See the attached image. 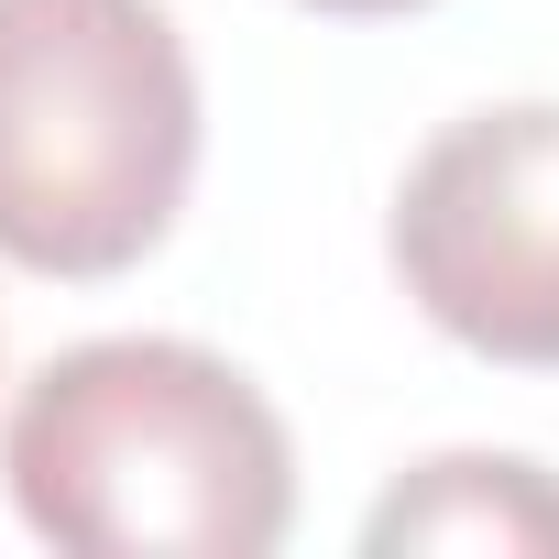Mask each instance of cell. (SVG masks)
<instances>
[{
    "label": "cell",
    "instance_id": "cell-1",
    "mask_svg": "<svg viewBox=\"0 0 559 559\" xmlns=\"http://www.w3.org/2000/svg\"><path fill=\"white\" fill-rule=\"evenodd\" d=\"M0 483L67 559H263L297 526V439L198 341H78L0 417Z\"/></svg>",
    "mask_w": 559,
    "mask_h": 559
},
{
    "label": "cell",
    "instance_id": "cell-2",
    "mask_svg": "<svg viewBox=\"0 0 559 559\" xmlns=\"http://www.w3.org/2000/svg\"><path fill=\"white\" fill-rule=\"evenodd\" d=\"M198 187V67L165 0H0V263L110 286Z\"/></svg>",
    "mask_w": 559,
    "mask_h": 559
},
{
    "label": "cell",
    "instance_id": "cell-3",
    "mask_svg": "<svg viewBox=\"0 0 559 559\" xmlns=\"http://www.w3.org/2000/svg\"><path fill=\"white\" fill-rule=\"evenodd\" d=\"M384 252L439 341L504 373H559V99L439 121L384 209Z\"/></svg>",
    "mask_w": 559,
    "mask_h": 559
},
{
    "label": "cell",
    "instance_id": "cell-4",
    "mask_svg": "<svg viewBox=\"0 0 559 559\" xmlns=\"http://www.w3.org/2000/svg\"><path fill=\"white\" fill-rule=\"evenodd\" d=\"M362 548L373 559H406V548H461V559H559V483L515 450H450V461H417L373 515H362Z\"/></svg>",
    "mask_w": 559,
    "mask_h": 559
},
{
    "label": "cell",
    "instance_id": "cell-5",
    "mask_svg": "<svg viewBox=\"0 0 559 559\" xmlns=\"http://www.w3.org/2000/svg\"><path fill=\"white\" fill-rule=\"evenodd\" d=\"M297 12H330V23H406L428 0H297Z\"/></svg>",
    "mask_w": 559,
    "mask_h": 559
}]
</instances>
